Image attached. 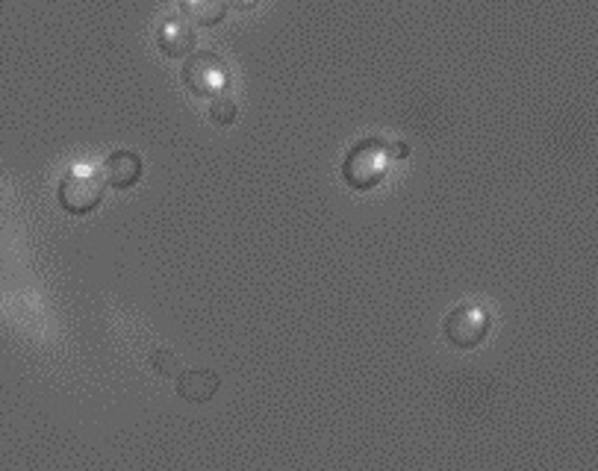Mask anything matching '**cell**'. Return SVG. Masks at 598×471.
<instances>
[{
  "label": "cell",
  "mask_w": 598,
  "mask_h": 471,
  "mask_svg": "<svg viewBox=\"0 0 598 471\" xmlns=\"http://www.w3.org/2000/svg\"><path fill=\"white\" fill-rule=\"evenodd\" d=\"M157 44H160V51L165 56H189L195 51V44H198V36H195V27L186 18H165L163 27L157 30Z\"/></svg>",
  "instance_id": "8992f818"
},
{
  "label": "cell",
  "mask_w": 598,
  "mask_h": 471,
  "mask_svg": "<svg viewBox=\"0 0 598 471\" xmlns=\"http://www.w3.org/2000/svg\"><path fill=\"white\" fill-rule=\"evenodd\" d=\"M227 3H234V7H239V10H251L257 0H227Z\"/></svg>",
  "instance_id": "7c38bea8"
},
{
  "label": "cell",
  "mask_w": 598,
  "mask_h": 471,
  "mask_svg": "<svg viewBox=\"0 0 598 471\" xmlns=\"http://www.w3.org/2000/svg\"><path fill=\"white\" fill-rule=\"evenodd\" d=\"M386 151H389V160L396 163V160H404L410 154V144L407 142H386Z\"/></svg>",
  "instance_id": "8fae6325"
},
{
  "label": "cell",
  "mask_w": 598,
  "mask_h": 471,
  "mask_svg": "<svg viewBox=\"0 0 598 471\" xmlns=\"http://www.w3.org/2000/svg\"><path fill=\"white\" fill-rule=\"evenodd\" d=\"M446 339L460 351L477 348L489 333L487 313H481L475 307H457L451 309V316L446 318Z\"/></svg>",
  "instance_id": "277c9868"
},
{
  "label": "cell",
  "mask_w": 598,
  "mask_h": 471,
  "mask_svg": "<svg viewBox=\"0 0 598 471\" xmlns=\"http://www.w3.org/2000/svg\"><path fill=\"white\" fill-rule=\"evenodd\" d=\"M183 82H186V89H192L195 94H203V98L224 94L227 82H231L227 62L213 51H192L183 65Z\"/></svg>",
  "instance_id": "3957f363"
},
{
  "label": "cell",
  "mask_w": 598,
  "mask_h": 471,
  "mask_svg": "<svg viewBox=\"0 0 598 471\" xmlns=\"http://www.w3.org/2000/svg\"><path fill=\"white\" fill-rule=\"evenodd\" d=\"M236 115H239V106H236L234 98H213V103H210V118L215 124H234Z\"/></svg>",
  "instance_id": "30bf717a"
},
{
  "label": "cell",
  "mask_w": 598,
  "mask_h": 471,
  "mask_svg": "<svg viewBox=\"0 0 598 471\" xmlns=\"http://www.w3.org/2000/svg\"><path fill=\"white\" fill-rule=\"evenodd\" d=\"M103 175L91 165H74L60 180V206L72 216H89L91 209H98L103 201Z\"/></svg>",
  "instance_id": "7a4b0ae2"
},
{
  "label": "cell",
  "mask_w": 598,
  "mask_h": 471,
  "mask_svg": "<svg viewBox=\"0 0 598 471\" xmlns=\"http://www.w3.org/2000/svg\"><path fill=\"white\" fill-rule=\"evenodd\" d=\"M145 163L142 156L136 151H112L107 160H103V180L112 186V189H133V186L142 180Z\"/></svg>",
  "instance_id": "5b68a950"
},
{
  "label": "cell",
  "mask_w": 598,
  "mask_h": 471,
  "mask_svg": "<svg viewBox=\"0 0 598 471\" xmlns=\"http://www.w3.org/2000/svg\"><path fill=\"white\" fill-rule=\"evenodd\" d=\"M389 151H386L384 139H375V136H369V139H360V142L348 151L342 163V177L345 183L351 186V189H375L381 180L389 171Z\"/></svg>",
  "instance_id": "6da1fadb"
},
{
  "label": "cell",
  "mask_w": 598,
  "mask_h": 471,
  "mask_svg": "<svg viewBox=\"0 0 598 471\" xmlns=\"http://www.w3.org/2000/svg\"><path fill=\"white\" fill-rule=\"evenodd\" d=\"M186 21H192L198 27H215L227 15V0H177Z\"/></svg>",
  "instance_id": "ba28073f"
},
{
  "label": "cell",
  "mask_w": 598,
  "mask_h": 471,
  "mask_svg": "<svg viewBox=\"0 0 598 471\" xmlns=\"http://www.w3.org/2000/svg\"><path fill=\"white\" fill-rule=\"evenodd\" d=\"M222 390V378L210 369H195L177 374V395L192 404H207L215 398V392Z\"/></svg>",
  "instance_id": "52a82bcc"
},
{
  "label": "cell",
  "mask_w": 598,
  "mask_h": 471,
  "mask_svg": "<svg viewBox=\"0 0 598 471\" xmlns=\"http://www.w3.org/2000/svg\"><path fill=\"white\" fill-rule=\"evenodd\" d=\"M151 366H153V371H157V374H163V378H177V374H180V359L174 357L172 351H165V348L153 351Z\"/></svg>",
  "instance_id": "9c48e42d"
}]
</instances>
